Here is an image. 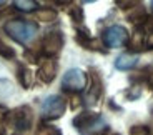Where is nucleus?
Instances as JSON below:
<instances>
[{
  "instance_id": "nucleus-1",
  "label": "nucleus",
  "mask_w": 153,
  "mask_h": 135,
  "mask_svg": "<svg viewBox=\"0 0 153 135\" xmlns=\"http://www.w3.org/2000/svg\"><path fill=\"white\" fill-rule=\"evenodd\" d=\"M73 125L82 135H102L107 132V122L102 115L92 112L80 113L73 119Z\"/></svg>"
},
{
  "instance_id": "nucleus-2",
  "label": "nucleus",
  "mask_w": 153,
  "mask_h": 135,
  "mask_svg": "<svg viewBox=\"0 0 153 135\" xmlns=\"http://www.w3.org/2000/svg\"><path fill=\"white\" fill-rule=\"evenodd\" d=\"M37 23L28 22V20H8L5 23V32L8 34V37L15 40L19 43H30L37 35Z\"/></svg>"
},
{
  "instance_id": "nucleus-3",
  "label": "nucleus",
  "mask_w": 153,
  "mask_h": 135,
  "mask_svg": "<svg viewBox=\"0 0 153 135\" xmlns=\"http://www.w3.org/2000/svg\"><path fill=\"white\" fill-rule=\"evenodd\" d=\"M62 87L68 92H82L87 87V73L80 69H70L62 78Z\"/></svg>"
},
{
  "instance_id": "nucleus-4",
  "label": "nucleus",
  "mask_w": 153,
  "mask_h": 135,
  "mask_svg": "<svg viewBox=\"0 0 153 135\" xmlns=\"http://www.w3.org/2000/svg\"><path fill=\"white\" fill-rule=\"evenodd\" d=\"M67 108V102L60 95H48L42 102V115L43 119H58L63 115Z\"/></svg>"
},
{
  "instance_id": "nucleus-5",
  "label": "nucleus",
  "mask_w": 153,
  "mask_h": 135,
  "mask_svg": "<svg viewBox=\"0 0 153 135\" xmlns=\"http://www.w3.org/2000/svg\"><path fill=\"white\" fill-rule=\"evenodd\" d=\"M128 42V32L122 25H111L103 34V43L110 48H118Z\"/></svg>"
},
{
  "instance_id": "nucleus-6",
  "label": "nucleus",
  "mask_w": 153,
  "mask_h": 135,
  "mask_svg": "<svg viewBox=\"0 0 153 135\" xmlns=\"http://www.w3.org/2000/svg\"><path fill=\"white\" fill-rule=\"evenodd\" d=\"M7 120L15 130H28L32 125V112L28 107H20L8 113Z\"/></svg>"
},
{
  "instance_id": "nucleus-7",
  "label": "nucleus",
  "mask_w": 153,
  "mask_h": 135,
  "mask_svg": "<svg viewBox=\"0 0 153 135\" xmlns=\"http://www.w3.org/2000/svg\"><path fill=\"white\" fill-rule=\"evenodd\" d=\"M62 45H63V37H62L60 32H48L43 39V54L48 55V57H53L60 52Z\"/></svg>"
},
{
  "instance_id": "nucleus-8",
  "label": "nucleus",
  "mask_w": 153,
  "mask_h": 135,
  "mask_svg": "<svg viewBox=\"0 0 153 135\" xmlns=\"http://www.w3.org/2000/svg\"><path fill=\"white\" fill-rule=\"evenodd\" d=\"M55 75H57V65H55V60L53 58H47V60H43L42 65H40V69H38V77H40V80L45 82V84H50V82L55 78Z\"/></svg>"
},
{
  "instance_id": "nucleus-9",
  "label": "nucleus",
  "mask_w": 153,
  "mask_h": 135,
  "mask_svg": "<svg viewBox=\"0 0 153 135\" xmlns=\"http://www.w3.org/2000/svg\"><path fill=\"white\" fill-rule=\"evenodd\" d=\"M138 63V57L131 54H123L115 60V67L118 70H130Z\"/></svg>"
},
{
  "instance_id": "nucleus-10",
  "label": "nucleus",
  "mask_w": 153,
  "mask_h": 135,
  "mask_svg": "<svg viewBox=\"0 0 153 135\" xmlns=\"http://www.w3.org/2000/svg\"><path fill=\"white\" fill-rule=\"evenodd\" d=\"M35 17H37V20H42V22H53L57 19V12L53 8H40L35 12Z\"/></svg>"
},
{
  "instance_id": "nucleus-11",
  "label": "nucleus",
  "mask_w": 153,
  "mask_h": 135,
  "mask_svg": "<svg viewBox=\"0 0 153 135\" xmlns=\"http://www.w3.org/2000/svg\"><path fill=\"white\" fill-rule=\"evenodd\" d=\"M19 78H20V84L25 87V89H28L32 85V72L28 69H20V73H19Z\"/></svg>"
},
{
  "instance_id": "nucleus-12",
  "label": "nucleus",
  "mask_w": 153,
  "mask_h": 135,
  "mask_svg": "<svg viewBox=\"0 0 153 135\" xmlns=\"http://www.w3.org/2000/svg\"><path fill=\"white\" fill-rule=\"evenodd\" d=\"M13 7L19 8V10H22V12H32V10H35L37 4L32 2V0H27V2H23V0H17V2H13Z\"/></svg>"
},
{
  "instance_id": "nucleus-13",
  "label": "nucleus",
  "mask_w": 153,
  "mask_h": 135,
  "mask_svg": "<svg viewBox=\"0 0 153 135\" xmlns=\"http://www.w3.org/2000/svg\"><path fill=\"white\" fill-rule=\"evenodd\" d=\"M0 55H2L4 58H13L15 57V52H13V48L8 47L7 43L0 42Z\"/></svg>"
},
{
  "instance_id": "nucleus-14",
  "label": "nucleus",
  "mask_w": 153,
  "mask_h": 135,
  "mask_svg": "<svg viewBox=\"0 0 153 135\" xmlns=\"http://www.w3.org/2000/svg\"><path fill=\"white\" fill-rule=\"evenodd\" d=\"M130 135H150V132L145 125H135L130 128Z\"/></svg>"
},
{
  "instance_id": "nucleus-15",
  "label": "nucleus",
  "mask_w": 153,
  "mask_h": 135,
  "mask_svg": "<svg viewBox=\"0 0 153 135\" xmlns=\"http://www.w3.org/2000/svg\"><path fill=\"white\" fill-rule=\"evenodd\" d=\"M38 135H60V132L53 127H43V128H40Z\"/></svg>"
},
{
  "instance_id": "nucleus-16",
  "label": "nucleus",
  "mask_w": 153,
  "mask_h": 135,
  "mask_svg": "<svg viewBox=\"0 0 153 135\" xmlns=\"http://www.w3.org/2000/svg\"><path fill=\"white\" fill-rule=\"evenodd\" d=\"M70 15L75 19V22H80L82 20V8L80 7H73L72 10H70Z\"/></svg>"
},
{
  "instance_id": "nucleus-17",
  "label": "nucleus",
  "mask_w": 153,
  "mask_h": 135,
  "mask_svg": "<svg viewBox=\"0 0 153 135\" xmlns=\"http://www.w3.org/2000/svg\"><path fill=\"white\" fill-rule=\"evenodd\" d=\"M145 43L150 47V48H153V32H150V34L145 37Z\"/></svg>"
},
{
  "instance_id": "nucleus-18",
  "label": "nucleus",
  "mask_w": 153,
  "mask_h": 135,
  "mask_svg": "<svg viewBox=\"0 0 153 135\" xmlns=\"http://www.w3.org/2000/svg\"><path fill=\"white\" fill-rule=\"evenodd\" d=\"M5 117H7V113H5V110H4V108H0V120H4Z\"/></svg>"
},
{
  "instance_id": "nucleus-19",
  "label": "nucleus",
  "mask_w": 153,
  "mask_h": 135,
  "mask_svg": "<svg viewBox=\"0 0 153 135\" xmlns=\"http://www.w3.org/2000/svg\"><path fill=\"white\" fill-rule=\"evenodd\" d=\"M102 135H118V134H115V132H105V134H102Z\"/></svg>"
},
{
  "instance_id": "nucleus-20",
  "label": "nucleus",
  "mask_w": 153,
  "mask_h": 135,
  "mask_svg": "<svg viewBox=\"0 0 153 135\" xmlns=\"http://www.w3.org/2000/svg\"><path fill=\"white\" fill-rule=\"evenodd\" d=\"M0 135H4V132H2V130H0Z\"/></svg>"
},
{
  "instance_id": "nucleus-21",
  "label": "nucleus",
  "mask_w": 153,
  "mask_h": 135,
  "mask_svg": "<svg viewBox=\"0 0 153 135\" xmlns=\"http://www.w3.org/2000/svg\"><path fill=\"white\" fill-rule=\"evenodd\" d=\"M152 10H153V2H152Z\"/></svg>"
}]
</instances>
